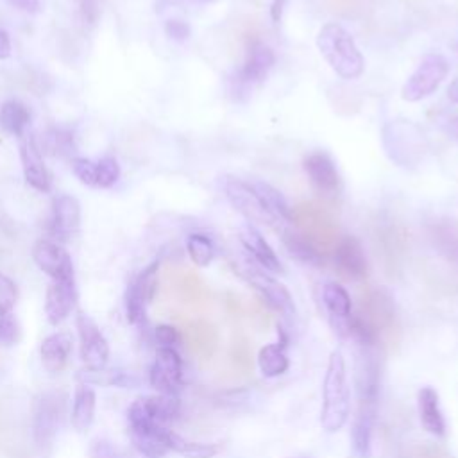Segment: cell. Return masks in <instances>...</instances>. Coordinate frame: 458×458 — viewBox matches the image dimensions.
<instances>
[{
  "label": "cell",
  "instance_id": "1",
  "mask_svg": "<svg viewBox=\"0 0 458 458\" xmlns=\"http://www.w3.org/2000/svg\"><path fill=\"white\" fill-rule=\"evenodd\" d=\"M317 47L327 64L342 79H358L363 73V55L352 36L340 23H326L317 34Z\"/></svg>",
  "mask_w": 458,
  "mask_h": 458
},
{
  "label": "cell",
  "instance_id": "2",
  "mask_svg": "<svg viewBox=\"0 0 458 458\" xmlns=\"http://www.w3.org/2000/svg\"><path fill=\"white\" fill-rule=\"evenodd\" d=\"M320 424L326 431H338L349 417V386L345 376V361L340 351H333L327 361L322 385Z\"/></svg>",
  "mask_w": 458,
  "mask_h": 458
},
{
  "label": "cell",
  "instance_id": "3",
  "mask_svg": "<svg viewBox=\"0 0 458 458\" xmlns=\"http://www.w3.org/2000/svg\"><path fill=\"white\" fill-rule=\"evenodd\" d=\"M358 317L365 324L376 344L397 342L399 324L395 304L392 295L385 288H367L361 292Z\"/></svg>",
  "mask_w": 458,
  "mask_h": 458
},
{
  "label": "cell",
  "instance_id": "4",
  "mask_svg": "<svg viewBox=\"0 0 458 458\" xmlns=\"http://www.w3.org/2000/svg\"><path fill=\"white\" fill-rule=\"evenodd\" d=\"M290 222L322 256L331 252L338 238V224L335 216L320 204L301 202L292 208Z\"/></svg>",
  "mask_w": 458,
  "mask_h": 458
},
{
  "label": "cell",
  "instance_id": "5",
  "mask_svg": "<svg viewBox=\"0 0 458 458\" xmlns=\"http://www.w3.org/2000/svg\"><path fill=\"white\" fill-rule=\"evenodd\" d=\"M381 141L390 161L399 166H415L426 152L424 132L408 120H394L383 127Z\"/></svg>",
  "mask_w": 458,
  "mask_h": 458
},
{
  "label": "cell",
  "instance_id": "6",
  "mask_svg": "<svg viewBox=\"0 0 458 458\" xmlns=\"http://www.w3.org/2000/svg\"><path fill=\"white\" fill-rule=\"evenodd\" d=\"M129 433L134 447L147 458H163L168 449V431L165 426L152 420L143 406L141 397L136 399L129 410Z\"/></svg>",
  "mask_w": 458,
  "mask_h": 458
},
{
  "label": "cell",
  "instance_id": "7",
  "mask_svg": "<svg viewBox=\"0 0 458 458\" xmlns=\"http://www.w3.org/2000/svg\"><path fill=\"white\" fill-rule=\"evenodd\" d=\"M64 413L63 392H45L32 404V435L38 447H48L57 435Z\"/></svg>",
  "mask_w": 458,
  "mask_h": 458
},
{
  "label": "cell",
  "instance_id": "8",
  "mask_svg": "<svg viewBox=\"0 0 458 458\" xmlns=\"http://www.w3.org/2000/svg\"><path fill=\"white\" fill-rule=\"evenodd\" d=\"M449 64L440 54H428L417 66V70L408 77L401 88V98L406 102H417L431 95L438 84L445 79Z\"/></svg>",
  "mask_w": 458,
  "mask_h": 458
},
{
  "label": "cell",
  "instance_id": "9",
  "mask_svg": "<svg viewBox=\"0 0 458 458\" xmlns=\"http://www.w3.org/2000/svg\"><path fill=\"white\" fill-rule=\"evenodd\" d=\"M276 63V55L272 52L270 47H267L261 41H254L249 45L247 50V57L245 63L242 66V70L236 73V77L233 79V93L236 98H240L242 95H247L250 86L256 82H261L268 70L274 66Z\"/></svg>",
  "mask_w": 458,
  "mask_h": 458
},
{
  "label": "cell",
  "instance_id": "10",
  "mask_svg": "<svg viewBox=\"0 0 458 458\" xmlns=\"http://www.w3.org/2000/svg\"><path fill=\"white\" fill-rule=\"evenodd\" d=\"M224 191L231 206L242 213L249 222L274 225L276 218L265 209L259 197L256 195L250 182H245L238 177H225L224 179Z\"/></svg>",
  "mask_w": 458,
  "mask_h": 458
},
{
  "label": "cell",
  "instance_id": "11",
  "mask_svg": "<svg viewBox=\"0 0 458 458\" xmlns=\"http://www.w3.org/2000/svg\"><path fill=\"white\" fill-rule=\"evenodd\" d=\"M157 268H159V261L150 263L127 286L125 310H127V320L131 324H140L145 320L147 304L152 301L157 288Z\"/></svg>",
  "mask_w": 458,
  "mask_h": 458
},
{
  "label": "cell",
  "instance_id": "12",
  "mask_svg": "<svg viewBox=\"0 0 458 458\" xmlns=\"http://www.w3.org/2000/svg\"><path fill=\"white\" fill-rule=\"evenodd\" d=\"M77 331L81 338V358L86 369H104L109 358V345L95 320L86 315H77Z\"/></svg>",
  "mask_w": 458,
  "mask_h": 458
},
{
  "label": "cell",
  "instance_id": "13",
  "mask_svg": "<svg viewBox=\"0 0 458 458\" xmlns=\"http://www.w3.org/2000/svg\"><path fill=\"white\" fill-rule=\"evenodd\" d=\"M150 385L161 394H172L181 386L182 381V361L174 347H159L156 360L148 372Z\"/></svg>",
  "mask_w": 458,
  "mask_h": 458
},
{
  "label": "cell",
  "instance_id": "14",
  "mask_svg": "<svg viewBox=\"0 0 458 458\" xmlns=\"http://www.w3.org/2000/svg\"><path fill=\"white\" fill-rule=\"evenodd\" d=\"M20 159L25 181L38 191L48 193L50 191V175L43 163L41 150L38 147V141L34 134L27 129L20 138Z\"/></svg>",
  "mask_w": 458,
  "mask_h": 458
},
{
  "label": "cell",
  "instance_id": "15",
  "mask_svg": "<svg viewBox=\"0 0 458 458\" xmlns=\"http://www.w3.org/2000/svg\"><path fill=\"white\" fill-rule=\"evenodd\" d=\"M34 263L50 276L54 281H70L73 279V265L70 254L55 242L39 240L32 249Z\"/></svg>",
  "mask_w": 458,
  "mask_h": 458
},
{
  "label": "cell",
  "instance_id": "16",
  "mask_svg": "<svg viewBox=\"0 0 458 458\" xmlns=\"http://www.w3.org/2000/svg\"><path fill=\"white\" fill-rule=\"evenodd\" d=\"M81 224V206L79 200L72 195H57L52 200V216L48 231L59 242L72 238Z\"/></svg>",
  "mask_w": 458,
  "mask_h": 458
},
{
  "label": "cell",
  "instance_id": "17",
  "mask_svg": "<svg viewBox=\"0 0 458 458\" xmlns=\"http://www.w3.org/2000/svg\"><path fill=\"white\" fill-rule=\"evenodd\" d=\"M242 276L267 299V302L272 308L283 311L284 315H293L295 313L293 299H292L290 292L279 281H276L274 277L267 276L265 272H261V270H258L256 267H250V265L245 267Z\"/></svg>",
  "mask_w": 458,
  "mask_h": 458
},
{
  "label": "cell",
  "instance_id": "18",
  "mask_svg": "<svg viewBox=\"0 0 458 458\" xmlns=\"http://www.w3.org/2000/svg\"><path fill=\"white\" fill-rule=\"evenodd\" d=\"M302 166H304V172L308 174L311 186L318 193L331 195V193L338 191L340 175H338V170H336L333 159L326 152H322V150L311 152L310 156H306Z\"/></svg>",
  "mask_w": 458,
  "mask_h": 458
},
{
  "label": "cell",
  "instance_id": "19",
  "mask_svg": "<svg viewBox=\"0 0 458 458\" xmlns=\"http://www.w3.org/2000/svg\"><path fill=\"white\" fill-rule=\"evenodd\" d=\"M335 265L349 279H363L367 276V258L363 247L356 236H344L336 242Z\"/></svg>",
  "mask_w": 458,
  "mask_h": 458
},
{
  "label": "cell",
  "instance_id": "20",
  "mask_svg": "<svg viewBox=\"0 0 458 458\" xmlns=\"http://www.w3.org/2000/svg\"><path fill=\"white\" fill-rule=\"evenodd\" d=\"M77 301V288L75 281H52L47 288L45 297V313L50 324H61L70 311L73 310Z\"/></svg>",
  "mask_w": 458,
  "mask_h": 458
},
{
  "label": "cell",
  "instance_id": "21",
  "mask_svg": "<svg viewBox=\"0 0 458 458\" xmlns=\"http://www.w3.org/2000/svg\"><path fill=\"white\" fill-rule=\"evenodd\" d=\"M182 340L188 351L199 360H209L218 347V331L208 320H191L184 326Z\"/></svg>",
  "mask_w": 458,
  "mask_h": 458
},
{
  "label": "cell",
  "instance_id": "22",
  "mask_svg": "<svg viewBox=\"0 0 458 458\" xmlns=\"http://www.w3.org/2000/svg\"><path fill=\"white\" fill-rule=\"evenodd\" d=\"M377 411V399L360 397L358 411L352 424V449L358 458L370 456V438Z\"/></svg>",
  "mask_w": 458,
  "mask_h": 458
},
{
  "label": "cell",
  "instance_id": "23",
  "mask_svg": "<svg viewBox=\"0 0 458 458\" xmlns=\"http://www.w3.org/2000/svg\"><path fill=\"white\" fill-rule=\"evenodd\" d=\"M376 242H377V249L385 259V267L388 270H394L395 267H399V259L406 249V234L403 229H399L395 224H388V225H381V229L377 227L376 233Z\"/></svg>",
  "mask_w": 458,
  "mask_h": 458
},
{
  "label": "cell",
  "instance_id": "24",
  "mask_svg": "<svg viewBox=\"0 0 458 458\" xmlns=\"http://www.w3.org/2000/svg\"><path fill=\"white\" fill-rule=\"evenodd\" d=\"M428 234L438 254L458 263V225L454 222L433 220L428 224Z\"/></svg>",
  "mask_w": 458,
  "mask_h": 458
},
{
  "label": "cell",
  "instance_id": "25",
  "mask_svg": "<svg viewBox=\"0 0 458 458\" xmlns=\"http://www.w3.org/2000/svg\"><path fill=\"white\" fill-rule=\"evenodd\" d=\"M41 361L48 372H59L72 352V336L68 333H54L41 344Z\"/></svg>",
  "mask_w": 458,
  "mask_h": 458
},
{
  "label": "cell",
  "instance_id": "26",
  "mask_svg": "<svg viewBox=\"0 0 458 458\" xmlns=\"http://www.w3.org/2000/svg\"><path fill=\"white\" fill-rule=\"evenodd\" d=\"M95 390L88 383H81L75 388L73 408H72V426L79 433H86L95 419Z\"/></svg>",
  "mask_w": 458,
  "mask_h": 458
},
{
  "label": "cell",
  "instance_id": "27",
  "mask_svg": "<svg viewBox=\"0 0 458 458\" xmlns=\"http://www.w3.org/2000/svg\"><path fill=\"white\" fill-rule=\"evenodd\" d=\"M419 417L426 431L442 437L445 433V422L438 406V394L431 386H424L419 392Z\"/></svg>",
  "mask_w": 458,
  "mask_h": 458
},
{
  "label": "cell",
  "instance_id": "28",
  "mask_svg": "<svg viewBox=\"0 0 458 458\" xmlns=\"http://www.w3.org/2000/svg\"><path fill=\"white\" fill-rule=\"evenodd\" d=\"M242 242H243L245 249L256 258V261L259 265H263L265 268H268L272 272H281V263H279L276 252L267 243V240L261 236V233L254 229V225H247L243 229Z\"/></svg>",
  "mask_w": 458,
  "mask_h": 458
},
{
  "label": "cell",
  "instance_id": "29",
  "mask_svg": "<svg viewBox=\"0 0 458 458\" xmlns=\"http://www.w3.org/2000/svg\"><path fill=\"white\" fill-rule=\"evenodd\" d=\"M30 113L20 100H7L0 106V125L13 136L20 138L29 127Z\"/></svg>",
  "mask_w": 458,
  "mask_h": 458
},
{
  "label": "cell",
  "instance_id": "30",
  "mask_svg": "<svg viewBox=\"0 0 458 458\" xmlns=\"http://www.w3.org/2000/svg\"><path fill=\"white\" fill-rule=\"evenodd\" d=\"M175 290L177 295L182 299L186 304H202L208 299V288L204 281L191 270H182L175 276Z\"/></svg>",
  "mask_w": 458,
  "mask_h": 458
},
{
  "label": "cell",
  "instance_id": "31",
  "mask_svg": "<svg viewBox=\"0 0 458 458\" xmlns=\"http://www.w3.org/2000/svg\"><path fill=\"white\" fill-rule=\"evenodd\" d=\"M250 186L254 188L256 195L259 197L261 204L265 206V209L277 220H286L290 222V211L292 208L286 204L284 197L281 195V191H277L274 186L263 182V181H250Z\"/></svg>",
  "mask_w": 458,
  "mask_h": 458
},
{
  "label": "cell",
  "instance_id": "32",
  "mask_svg": "<svg viewBox=\"0 0 458 458\" xmlns=\"http://www.w3.org/2000/svg\"><path fill=\"white\" fill-rule=\"evenodd\" d=\"M143 406L152 420L165 426L166 422H172L179 413V399L172 394H161L152 397H141Z\"/></svg>",
  "mask_w": 458,
  "mask_h": 458
},
{
  "label": "cell",
  "instance_id": "33",
  "mask_svg": "<svg viewBox=\"0 0 458 458\" xmlns=\"http://www.w3.org/2000/svg\"><path fill=\"white\" fill-rule=\"evenodd\" d=\"M281 238H283V243H284L286 250L293 258H297L304 263H313V265H320L324 261V256L299 231L284 229Z\"/></svg>",
  "mask_w": 458,
  "mask_h": 458
},
{
  "label": "cell",
  "instance_id": "34",
  "mask_svg": "<svg viewBox=\"0 0 458 458\" xmlns=\"http://www.w3.org/2000/svg\"><path fill=\"white\" fill-rule=\"evenodd\" d=\"M79 377L84 383H97L106 386H122V388H132L138 385V377L131 372L123 370H106V369H86L81 370Z\"/></svg>",
  "mask_w": 458,
  "mask_h": 458
},
{
  "label": "cell",
  "instance_id": "35",
  "mask_svg": "<svg viewBox=\"0 0 458 458\" xmlns=\"http://www.w3.org/2000/svg\"><path fill=\"white\" fill-rule=\"evenodd\" d=\"M284 347L283 344H270V345H265L259 354H258V365L263 372V376L267 377H274V376H279L283 372L288 370V358H286V352H284Z\"/></svg>",
  "mask_w": 458,
  "mask_h": 458
},
{
  "label": "cell",
  "instance_id": "36",
  "mask_svg": "<svg viewBox=\"0 0 458 458\" xmlns=\"http://www.w3.org/2000/svg\"><path fill=\"white\" fill-rule=\"evenodd\" d=\"M322 299L333 318H349L351 297L344 286L336 283H326L322 288Z\"/></svg>",
  "mask_w": 458,
  "mask_h": 458
},
{
  "label": "cell",
  "instance_id": "37",
  "mask_svg": "<svg viewBox=\"0 0 458 458\" xmlns=\"http://www.w3.org/2000/svg\"><path fill=\"white\" fill-rule=\"evenodd\" d=\"M168 449L186 458H213L218 453V445L215 444L191 442L174 431H168Z\"/></svg>",
  "mask_w": 458,
  "mask_h": 458
},
{
  "label": "cell",
  "instance_id": "38",
  "mask_svg": "<svg viewBox=\"0 0 458 458\" xmlns=\"http://www.w3.org/2000/svg\"><path fill=\"white\" fill-rule=\"evenodd\" d=\"M45 148L52 156H59V157L72 156L75 152L73 134L63 127H50L45 134Z\"/></svg>",
  "mask_w": 458,
  "mask_h": 458
},
{
  "label": "cell",
  "instance_id": "39",
  "mask_svg": "<svg viewBox=\"0 0 458 458\" xmlns=\"http://www.w3.org/2000/svg\"><path fill=\"white\" fill-rule=\"evenodd\" d=\"M186 249H188V254H190L191 261L199 267L209 265L213 256H215V247H213L211 240L204 234H199V233H193V234L188 236Z\"/></svg>",
  "mask_w": 458,
  "mask_h": 458
},
{
  "label": "cell",
  "instance_id": "40",
  "mask_svg": "<svg viewBox=\"0 0 458 458\" xmlns=\"http://www.w3.org/2000/svg\"><path fill=\"white\" fill-rule=\"evenodd\" d=\"M229 361L242 374H249L252 370V347L245 336L233 338L229 347Z\"/></svg>",
  "mask_w": 458,
  "mask_h": 458
},
{
  "label": "cell",
  "instance_id": "41",
  "mask_svg": "<svg viewBox=\"0 0 458 458\" xmlns=\"http://www.w3.org/2000/svg\"><path fill=\"white\" fill-rule=\"evenodd\" d=\"M118 177H120V166H118V161L114 157L106 156L97 163L95 186L109 188L118 181Z\"/></svg>",
  "mask_w": 458,
  "mask_h": 458
},
{
  "label": "cell",
  "instance_id": "42",
  "mask_svg": "<svg viewBox=\"0 0 458 458\" xmlns=\"http://www.w3.org/2000/svg\"><path fill=\"white\" fill-rule=\"evenodd\" d=\"M18 299V288L5 274L0 272V313H11Z\"/></svg>",
  "mask_w": 458,
  "mask_h": 458
},
{
  "label": "cell",
  "instance_id": "43",
  "mask_svg": "<svg viewBox=\"0 0 458 458\" xmlns=\"http://www.w3.org/2000/svg\"><path fill=\"white\" fill-rule=\"evenodd\" d=\"M20 340V326L11 313H0V345H14Z\"/></svg>",
  "mask_w": 458,
  "mask_h": 458
},
{
  "label": "cell",
  "instance_id": "44",
  "mask_svg": "<svg viewBox=\"0 0 458 458\" xmlns=\"http://www.w3.org/2000/svg\"><path fill=\"white\" fill-rule=\"evenodd\" d=\"M72 170L73 174L79 177L81 182L95 186V179H97V163H91L86 157H73L72 159Z\"/></svg>",
  "mask_w": 458,
  "mask_h": 458
},
{
  "label": "cell",
  "instance_id": "45",
  "mask_svg": "<svg viewBox=\"0 0 458 458\" xmlns=\"http://www.w3.org/2000/svg\"><path fill=\"white\" fill-rule=\"evenodd\" d=\"M404 458H451L445 449L437 444H420L411 447Z\"/></svg>",
  "mask_w": 458,
  "mask_h": 458
},
{
  "label": "cell",
  "instance_id": "46",
  "mask_svg": "<svg viewBox=\"0 0 458 458\" xmlns=\"http://www.w3.org/2000/svg\"><path fill=\"white\" fill-rule=\"evenodd\" d=\"M156 340L161 344V347H174L181 340V335L174 326L161 324L156 327Z\"/></svg>",
  "mask_w": 458,
  "mask_h": 458
},
{
  "label": "cell",
  "instance_id": "47",
  "mask_svg": "<svg viewBox=\"0 0 458 458\" xmlns=\"http://www.w3.org/2000/svg\"><path fill=\"white\" fill-rule=\"evenodd\" d=\"M165 32L168 38L175 41H184L190 36V25L182 20H168L165 23Z\"/></svg>",
  "mask_w": 458,
  "mask_h": 458
},
{
  "label": "cell",
  "instance_id": "48",
  "mask_svg": "<svg viewBox=\"0 0 458 458\" xmlns=\"http://www.w3.org/2000/svg\"><path fill=\"white\" fill-rule=\"evenodd\" d=\"M89 458H120L116 449L107 440H95L89 447Z\"/></svg>",
  "mask_w": 458,
  "mask_h": 458
},
{
  "label": "cell",
  "instance_id": "49",
  "mask_svg": "<svg viewBox=\"0 0 458 458\" xmlns=\"http://www.w3.org/2000/svg\"><path fill=\"white\" fill-rule=\"evenodd\" d=\"M79 11L84 21L95 23L98 18V0H77Z\"/></svg>",
  "mask_w": 458,
  "mask_h": 458
},
{
  "label": "cell",
  "instance_id": "50",
  "mask_svg": "<svg viewBox=\"0 0 458 458\" xmlns=\"http://www.w3.org/2000/svg\"><path fill=\"white\" fill-rule=\"evenodd\" d=\"M13 7L25 11V13H38L41 0H7Z\"/></svg>",
  "mask_w": 458,
  "mask_h": 458
},
{
  "label": "cell",
  "instance_id": "51",
  "mask_svg": "<svg viewBox=\"0 0 458 458\" xmlns=\"http://www.w3.org/2000/svg\"><path fill=\"white\" fill-rule=\"evenodd\" d=\"M286 2L288 0H274L272 5H270V18L274 23H279L281 18H283V11L286 7Z\"/></svg>",
  "mask_w": 458,
  "mask_h": 458
},
{
  "label": "cell",
  "instance_id": "52",
  "mask_svg": "<svg viewBox=\"0 0 458 458\" xmlns=\"http://www.w3.org/2000/svg\"><path fill=\"white\" fill-rule=\"evenodd\" d=\"M11 55V39L9 34L0 29V59H7Z\"/></svg>",
  "mask_w": 458,
  "mask_h": 458
},
{
  "label": "cell",
  "instance_id": "53",
  "mask_svg": "<svg viewBox=\"0 0 458 458\" xmlns=\"http://www.w3.org/2000/svg\"><path fill=\"white\" fill-rule=\"evenodd\" d=\"M447 97H449L451 102L458 104V77L449 84V88H447Z\"/></svg>",
  "mask_w": 458,
  "mask_h": 458
},
{
  "label": "cell",
  "instance_id": "54",
  "mask_svg": "<svg viewBox=\"0 0 458 458\" xmlns=\"http://www.w3.org/2000/svg\"><path fill=\"white\" fill-rule=\"evenodd\" d=\"M451 127H453V131L458 134V116L456 118H453L451 120Z\"/></svg>",
  "mask_w": 458,
  "mask_h": 458
},
{
  "label": "cell",
  "instance_id": "55",
  "mask_svg": "<svg viewBox=\"0 0 458 458\" xmlns=\"http://www.w3.org/2000/svg\"><path fill=\"white\" fill-rule=\"evenodd\" d=\"M199 2H215V0H199Z\"/></svg>",
  "mask_w": 458,
  "mask_h": 458
}]
</instances>
